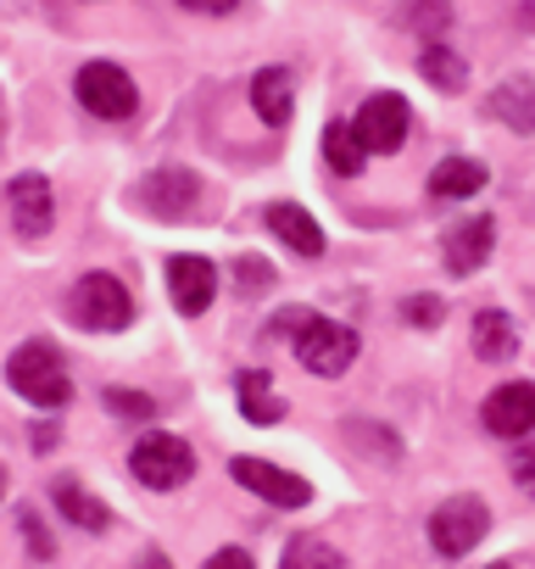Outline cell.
Here are the masks:
<instances>
[{
	"label": "cell",
	"mask_w": 535,
	"mask_h": 569,
	"mask_svg": "<svg viewBox=\"0 0 535 569\" xmlns=\"http://www.w3.org/2000/svg\"><path fill=\"white\" fill-rule=\"evenodd\" d=\"M7 380L23 402L34 408H62L73 397V380H68V363L51 341H23L12 358H7Z\"/></svg>",
	"instance_id": "obj_1"
},
{
	"label": "cell",
	"mask_w": 535,
	"mask_h": 569,
	"mask_svg": "<svg viewBox=\"0 0 535 569\" xmlns=\"http://www.w3.org/2000/svg\"><path fill=\"white\" fill-rule=\"evenodd\" d=\"M68 313H73L84 330L112 336V330H123V325L134 319V297H129V284H123L118 273H84V279L73 284V297H68Z\"/></svg>",
	"instance_id": "obj_2"
},
{
	"label": "cell",
	"mask_w": 535,
	"mask_h": 569,
	"mask_svg": "<svg viewBox=\"0 0 535 569\" xmlns=\"http://www.w3.org/2000/svg\"><path fill=\"white\" fill-rule=\"evenodd\" d=\"M296 358H302V369L335 380V375H346L352 358H357V330H346L341 319H319V313H307L302 330H296Z\"/></svg>",
	"instance_id": "obj_3"
},
{
	"label": "cell",
	"mask_w": 535,
	"mask_h": 569,
	"mask_svg": "<svg viewBox=\"0 0 535 569\" xmlns=\"http://www.w3.org/2000/svg\"><path fill=\"white\" fill-rule=\"evenodd\" d=\"M491 530V508L480 497H446L430 513V547L441 558H463L468 547H480V536Z\"/></svg>",
	"instance_id": "obj_4"
},
{
	"label": "cell",
	"mask_w": 535,
	"mask_h": 569,
	"mask_svg": "<svg viewBox=\"0 0 535 569\" xmlns=\"http://www.w3.org/2000/svg\"><path fill=\"white\" fill-rule=\"evenodd\" d=\"M129 469H134L140 486H151V491H173V486H184V480L195 475V452H190L179 436H145V441H134Z\"/></svg>",
	"instance_id": "obj_5"
},
{
	"label": "cell",
	"mask_w": 535,
	"mask_h": 569,
	"mask_svg": "<svg viewBox=\"0 0 535 569\" xmlns=\"http://www.w3.org/2000/svg\"><path fill=\"white\" fill-rule=\"evenodd\" d=\"M73 90H79V107H90L95 118H129L140 107V90L118 62H84Z\"/></svg>",
	"instance_id": "obj_6"
},
{
	"label": "cell",
	"mask_w": 535,
	"mask_h": 569,
	"mask_svg": "<svg viewBox=\"0 0 535 569\" xmlns=\"http://www.w3.org/2000/svg\"><path fill=\"white\" fill-rule=\"evenodd\" d=\"M357 140H363V151H402V140H407V129H413V112H407V101L402 96H391V90H380V96H369L363 107H357Z\"/></svg>",
	"instance_id": "obj_7"
},
{
	"label": "cell",
	"mask_w": 535,
	"mask_h": 569,
	"mask_svg": "<svg viewBox=\"0 0 535 569\" xmlns=\"http://www.w3.org/2000/svg\"><path fill=\"white\" fill-rule=\"evenodd\" d=\"M229 469H234V480H240L245 491H256L262 502H274V508H307V502H313V486H307L302 475L268 463V458H234Z\"/></svg>",
	"instance_id": "obj_8"
},
{
	"label": "cell",
	"mask_w": 535,
	"mask_h": 569,
	"mask_svg": "<svg viewBox=\"0 0 535 569\" xmlns=\"http://www.w3.org/2000/svg\"><path fill=\"white\" fill-rule=\"evenodd\" d=\"M480 419H485V430L502 436V441L529 436V430H535V380H507V386H496V391L485 397Z\"/></svg>",
	"instance_id": "obj_9"
},
{
	"label": "cell",
	"mask_w": 535,
	"mask_h": 569,
	"mask_svg": "<svg viewBox=\"0 0 535 569\" xmlns=\"http://www.w3.org/2000/svg\"><path fill=\"white\" fill-rule=\"evenodd\" d=\"M7 207H12V229H18L23 240H40V234H51V223H57V196H51L46 173H18V179L7 184Z\"/></svg>",
	"instance_id": "obj_10"
},
{
	"label": "cell",
	"mask_w": 535,
	"mask_h": 569,
	"mask_svg": "<svg viewBox=\"0 0 535 569\" xmlns=\"http://www.w3.org/2000/svg\"><path fill=\"white\" fill-rule=\"evenodd\" d=\"M168 297H173V308H179L184 319L206 313L212 297H218V268H212L206 257H173V262H168Z\"/></svg>",
	"instance_id": "obj_11"
},
{
	"label": "cell",
	"mask_w": 535,
	"mask_h": 569,
	"mask_svg": "<svg viewBox=\"0 0 535 569\" xmlns=\"http://www.w3.org/2000/svg\"><path fill=\"white\" fill-rule=\"evenodd\" d=\"M262 218H268V229H274L296 257H324V229H319V223H313V212H302L296 201H274Z\"/></svg>",
	"instance_id": "obj_12"
},
{
	"label": "cell",
	"mask_w": 535,
	"mask_h": 569,
	"mask_svg": "<svg viewBox=\"0 0 535 569\" xmlns=\"http://www.w3.org/2000/svg\"><path fill=\"white\" fill-rule=\"evenodd\" d=\"M195 173H179V168H168V173H151L145 184H140V201L157 212V218H179V212H190L195 207Z\"/></svg>",
	"instance_id": "obj_13"
},
{
	"label": "cell",
	"mask_w": 535,
	"mask_h": 569,
	"mask_svg": "<svg viewBox=\"0 0 535 569\" xmlns=\"http://www.w3.org/2000/svg\"><path fill=\"white\" fill-rule=\"evenodd\" d=\"M491 246H496V223H491V218H468V223L452 229V240H446V273H474V268L491 257Z\"/></svg>",
	"instance_id": "obj_14"
},
{
	"label": "cell",
	"mask_w": 535,
	"mask_h": 569,
	"mask_svg": "<svg viewBox=\"0 0 535 569\" xmlns=\"http://www.w3.org/2000/svg\"><path fill=\"white\" fill-rule=\"evenodd\" d=\"M251 107H256V118L262 123H285L291 118V107H296V84H291V73L285 68H262L256 79H251Z\"/></svg>",
	"instance_id": "obj_15"
},
{
	"label": "cell",
	"mask_w": 535,
	"mask_h": 569,
	"mask_svg": "<svg viewBox=\"0 0 535 569\" xmlns=\"http://www.w3.org/2000/svg\"><path fill=\"white\" fill-rule=\"evenodd\" d=\"M480 190H485V168L468 162V157H446V162L430 168V196H441V201H463V196H480Z\"/></svg>",
	"instance_id": "obj_16"
},
{
	"label": "cell",
	"mask_w": 535,
	"mask_h": 569,
	"mask_svg": "<svg viewBox=\"0 0 535 569\" xmlns=\"http://www.w3.org/2000/svg\"><path fill=\"white\" fill-rule=\"evenodd\" d=\"M491 112H496L507 129H518V134H535V84H529V79H507V84H496V96H491Z\"/></svg>",
	"instance_id": "obj_17"
},
{
	"label": "cell",
	"mask_w": 535,
	"mask_h": 569,
	"mask_svg": "<svg viewBox=\"0 0 535 569\" xmlns=\"http://www.w3.org/2000/svg\"><path fill=\"white\" fill-rule=\"evenodd\" d=\"M518 352V330H513V319L507 313H480L474 319V358H485V363H507Z\"/></svg>",
	"instance_id": "obj_18"
},
{
	"label": "cell",
	"mask_w": 535,
	"mask_h": 569,
	"mask_svg": "<svg viewBox=\"0 0 535 569\" xmlns=\"http://www.w3.org/2000/svg\"><path fill=\"white\" fill-rule=\"evenodd\" d=\"M240 413H245L251 425H280V419H285V402L274 397V386H268L262 369H245V375H240Z\"/></svg>",
	"instance_id": "obj_19"
},
{
	"label": "cell",
	"mask_w": 535,
	"mask_h": 569,
	"mask_svg": "<svg viewBox=\"0 0 535 569\" xmlns=\"http://www.w3.org/2000/svg\"><path fill=\"white\" fill-rule=\"evenodd\" d=\"M324 162H330L341 179L363 173V140H357L352 123H330V129H324Z\"/></svg>",
	"instance_id": "obj_20"
},
{
	"label": "cell",
	"mask_w": 535,
	"mask_h": 569,
	"mask_svg": "<svg viewBox=\"0 0 535 569\" xmlns=\"http://www.w3.org/2000/svg\"><path fill=\"white\" fill-rule=\"evenodd\" d=\"M51 497H57V508H62L79 530H107V508H101L95 497H84L73 480H57V491H51Z\"/></svg>",
	"instance_id": "obj_21"
},
{
	"label": "cell",
	"mask_w": 535,
	"mask_h": 569,
	"mask_svg": "<svg viewBox=\"0 0 535 569\" xmlns=\"http://www.w3.org/2000/svg\"><path fill=\"white\" fill-rule=\"evenodd\" d=\"M280 569H346V558L330 547V541H313V536H296L285 547V563Z\"/></svg>",
	"instance_id": "obj_22"
},
{
	"label": "cell",
	"mask_w": 535,
	"mask_h": 569,
	"mask_svg": "<svg viewBox=\"0 0 535 569\" xmlns=\"http://www.w3.org/2000/svg\"><path fill=\"white\" fill-rule=\"evenodd\" d=\"M418 73H424L435 90H463V84H468V68H463L452 51H441V46H430V51L418 57Z\"/></svg>",
	"instance_id": "obj_23"
},
{
	"label": "cell",
	"mask_w": 535,
	"mask_h": 569,
	"mask_svg": "<svg viewBox=\"0 0 535 569\" xmlns=\"http://www.w3.org/2000/svg\"><path fill=\"white\" fill-rule=\"evenodd\" d=\"M107 408L112 413H129V419H151L157 413V402L145 391H107Z\"/></svg>",
	"instance_id": "obj_24"
},
{
	"label": "cell",
	"mask_w": 535,
	"mask_h": 569,
	"mask_svg": "<svg viewBox=\"0 0 535 569\" xmlns=\"http://www.w3.org/2000/svg\"><path fill=\"white\" fill-rule=\"evenodd\" d=\"M240 279H245L240 291H245V297H256L262 284H274V268H268V262H256V257H245V262H240Z\"/></svg>",
	"instance_id": "obj_25"
},
{
	"label": "cell",
	"mask_w": 535,
	"mask_h": 569,
	"mask_svg": "<svg viewBox=\"0 0 535 569\" xmlns=\"http://www.w3.org/2000/svg\"><path fill=\"white\" fill-rule=\"evenodd\" d=\"M18 519H23V530H29V547H34V558H51L57 547H51V536L40 530V519H34V508H18Z\"/></svg>",
	"instance_id": "obj_26"
},
{
	"label": "cell",
	"mask_w": 535,
	"mask_h": 569,
	"mask_svg": "<svg viewBox=\"0 0 535 569\" xmlns=\"http://www.w3.org/2000/svg\"><path fill=\"white\" fill-rule=\"evenodd\" d=\"M407 319H413V325H424V330H430V325H435V319H441V302H435V297H413V302H407Z\"/></svg>",
	"instance_id": "obj_27"
},
{
	"label": "cell",
	"mask_w": 535,
	"mask_h": 569,
	"mask_svg": "<svg viewBox=\"0 0 535 569\" xmlns=\"http://www.w3.org/2000/svg\"><path fill=\"white\" fill-rule=\"evenodd\" d=\"M206 569H256V563H251V552L223 547V552H212V558H206Z\"/></svg>",
	"instance_id": "obj_28"
},
{
	"label": "cell",
	"mask_w": 535,
	"mask_h": 569,
	"mask_svg": "<svg viewBox=\"0 0 535 569\" xmlns=\"http://www.w3.org/2000/svg\"><path fill=\"white\" fill-rule=\"evenodd\" d=\"M184 12H201V18H223V12H234L240 0H179Z\"/></svg>",
	"instance_id": "obj_29"
},
{
	"label": "cell",
	"mask_w": 535,
	"mask_h": 569,
	"mask_svg": "<svg viewBox=\"0 0 535 569\" xmlns=\"http://www.w3.org/2000/svg\"><path fill=\"white\" fill-rule=\"evenodd\" d=\"M513 480L524 491H535V452H513Z\"/></svg>",
	"instance_id": "obj_30"
},
{
	"label": "cell",
	"mask_w": 535,
	"mask_h": 569,
	"mask_svg": "<svg viewBox=\"0 0 535 569\" xmlns=\"http://www.w3.org/2000/svg\"><path fill=\"white\" fill-rule=\"evenodd\" d=\"M140 569H173V563H168V552H157V547H145V558H140Z\"/></svg>",
	"instance_id": "obj_31"
},
{
	"label": "cell",
	"mask_w": 535,
	"mask_h": 569,
	"mask_svg": "<svg viewBox=\"0 0 535 569\" xmlns=\"http://www.w3.org/2000/svg\"><path fill=\"white\" fill-rule=\"evenodd\" d=\"M491 569H507V563H491Z\"/></svg>",
	"instance_id": "obj_32"
}]
</instances>
